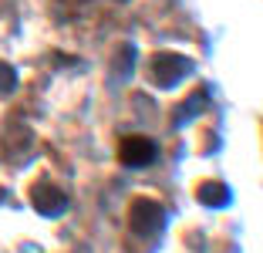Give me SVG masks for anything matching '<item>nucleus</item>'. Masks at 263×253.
Returning <instances> with one entry per match:
<instances>
[{
    "mask_svg": "<svg viewBox=\"0 0 263 253\" xmlns=\"http://www.w3.org/2000/svg\"><path fill=\"white\" fill-rule=\"evenodd\" d=\"M162 223H165V209L155 200L132 203V230L135 233H155V230H162Z\"/></svg>",
    "mask_w": 263,
    "mask_h": 253,
    "instance_id": "1",
    "label": "nucleus"
},
{
    "mask_svg": "<svg viewBox=\"0 0 263 253\" xmlns=\"http://www.w3.org/2000/svg\"><path fill=\"white\" fill-rule=\"evenodd\" d=\"M193 71V61L189 58H182V54H159L152 61V75L159 84H176L182 75H189Z\"/></svg>",
    "mask_w": 263,
    "mask_h": 253,
    "instance_id": "2",
    "label": "nucleus"
},
{
    "mask_svg": "<svg viewBox=\"0 0 263 253\" xmlns=\"http://www.w3.org/2000/svg\"><path fill=\"white\" fill-rule=\"evenodd\" d=\"M155 142L152 138H142V135H132V138H125L122 146H118V155H122V162L125 166H132V169H139V166H148V162L155 159Z\"/></svg>",
    "mask_w": 263,
    "mask_h": 253,
    "instance_id": "3",
    "label": "nucleus"
},
{
    "mask_svg": "<svg viewBox=\"0 0 263 253\" xmlns=\"http://www.w3.org/2000/svg\"><path fill=\"white\" fill-rule=\"evenodd\" d=\"M31 203H34V209H41L44 216H58V213H64V206H68V200H64V192L58 189V186H51V183H37L31 189Z\"/></svg>",
    "mask_w": 263,
    "mask_h": 253,
    "instance_id": "4",
    "label": "nucleus"
},
{
    "mask_svg": "<svg viewBox=\"0 0 263 253\" xmlns=\"http://www.w3.org/2000/svg\"><path fill=\"white\" fill-rule=\"evenodd\" d=\"M199 203H206V206H223L226 200H230V189H226L223 183H206V186H199Z\"/></svg>",
    "mask_w": 263,
    "mask_h": 253,
    "instance_id": "5",
    "label": "nucleus"
}]
</instances>
